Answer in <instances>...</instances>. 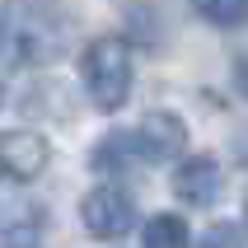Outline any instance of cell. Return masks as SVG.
I'll use <instances>...</instances> for the list:
<instances>
[{
  "instance_id": "1",
  "label": "cell",
  "mask_w": 248,
  "mask_h": 248,
  "mask_svg": "<svg viewBox=\"0 0 248 248\" xmlns=\"http://www.w3.org/2000/svg\"><path fill=\"white\" fill-rule=\"evenodd\" d=\"M70 28L52 0H10L0 10V56L10 66H47L66 52Z\"/></svg>"
},
{
  "instance_id": "2",
  "label": "cell",
  "mask_w": 248,
  "mask_h": 248,
  "mask_svg": "<svg viewBox=\"0 0 248 248\" xmlns=\"http://www.w3.org/2000/svg\"><path fill=\"white\" fill-rule=\"evenodd\" d=\"M80 80L89 103L103 112L122 108L126 94H131V80H136V56H131V42L117 38V33H103L84 47L80 56Z\"/></svg>"
},
{
  "instance_id": "3",
  "label": "cell",
  "mask_w": 248,
  "mask_h": 248,
  "mask_svg": "<svg viewBox=\"0 0 248 248\" xmlns=\"http://www.w3.org/2000/svg\"><path fill=\"white\" fill-rule=\"evenodd\" d=\"M80 220H84V230L94 239H122L126 230L136 225V202H131L126 187L103 183V187H94V192L80 202Z\"/></svg>"
},
{
  "instance_id": "4",
  "label": "cell",
  "mask_w": 248,
  "mask_h": 248,
  "mask_svg": "<svg viewBox=\"0 0 248 248\" xmlns=\"http://www.w3.org/2000/svg\"><path fill=\"white\" fill-rule=\"evenodd\" d=\"M126 140H131L136 164H140V159H145V164H159V159H173V155L183 150L187 126H183L173 112H145V117L126 131Z\"/></svg>"
},
{
  "instance_id": "5",
  "label": "cell",
  "mask_w": 248,
  "mask_h": 248,
  "mask_svg": "<svg viewBox=\"0 0 248 248\" xmlns=\"http://www.w3.org/2000/svg\"><path fill=\"white\" fill-rule=\"evenodd\" d=\"M52 159V145L38 131H0V173L14 183H33Z\"/></svg>"
},
{
  "instance_id": "6",
  "label": "cell",
  "mask_w": 248,
  "mask_h": 248,
  "mask_svg": "<svg viewBox=\"0 0 248 248\" xmlns=\"http://www.w3.org/2000/svg\"><path fill=\"white\" fill-rule=\"evenodd\" d=\"M220 164L211 159V155H192V159H183L178 173H173V192H178L183 206H197V211H206L220 202Z\"/></svg>"
},
{
  "instance_id": "7",
  "label": "cell",
  "mask_w": 248,
  "mask_h": 248,
  "mask_svg": "<svg viewBox=\"0 0 248 248\" xmlns=\"http://www.w3.org/2000/svg\"><path fill=\"white\" fill-rule=\"evenodd\" d=\"M140 248H187V225L183 216H150L140 230Z\"/></svg>"
},
{
  "instance_id": "8",
  "label": "cell",
  "mask_w": 248,
  "mask_h": 248,
  "mask_svg": "<svg viewBox=\"0 0 248 248\" xmlns=\"http://www.w3.org/2000/svg\"><path fill=\"white\" fill-rule=\"evenodd\" d=\"M192 10L216 28H239L248 24V0H192Z\"/></svg>"
},
{
  "instance_id": "9",
  "label": "cell",
  "mask_w": 248,
  "mask_h": 248,
  "mask_svg": "<svg viewBox=\"0 0 248 248\" xmlns=\"http://www.w3.org/2000/svg\"><path fill=\"white\" fill-rule=\"evenodd\" d=\"M202 248H239V230H230V225H211L206 239H202Z\"/></svg>"
},
{
  "instance_id": "10",
  "label": "cell",
  "mask_w": 248,
  "mask_h": 248,
  "mask_svg": "<svg viewBox=\"0 0 248 248\" xmlns=\"http://www.w3.org/2000/svg\"><path fill=\"white\" fill-rule=\"evenodd\" d=\"M234 150H239V159H244V164H248V126H244V131H239V136H234Z\"/></svg>"
},
{
  "instance_id": "11",
  "label": "cell",
  "mask_w": 248,
  "mask_h": 248,
  "mask_svg": "<svg viewBox=\"0 0 248 248\" xmlns=\"http://www.w3.org/2000/svg\"><path fill=\"white\" fill-rule=\"evenodd\" d=\"M234 70H239V80H244V89H248V61H244V56H239V66H234Z\"/></svg>"
},
{
  "instance_id": "12",
  "label": "cell",
  "mask_w": 248,
  "mask_h": 248,
  "mask_svg": "<svg viewBox=\"0 0 248 248\" xmlns=\"http://www.w3.org/2000/svg\"><path fill=\"white\" fill-rule=\"evenodd\" d=\"M244 216H248V192H244Z\"/></svg>"
},
{
  "instance_id": "13",
  "label": "cell",
  "mask_w": 248,
  "mask_h": 248,
  "mask_svg": "<svg viewBox=\"0 0 248 248\" xmlns=\"http://www.w3.org/2000/svg\"><path fill=\"white\" fill-rule=\"evenodd\" d=\"M0 98H5V84H0Z\"/></svg>"
}]
</instances>
